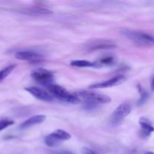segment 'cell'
<instances>
[{"label": "cell", "instance_id": "5bb4252c", "mask_svg": "<svg viewBox=\"0 0 154 154\" xmlns=\"http://www.w3.org/2000/svg\"><path fill=\"white\" fill-rule=\"evenodd\" d=\"M70 65L74 67L78 68H87V67H95L96 65L95 63H92V62L88 61V60H73L71 62Z\"/></svg>", "mask_w": 154, "mask_h": 154}, {"label": "cell", "instance_id": "ba28073f", "mask_svg": "<svg viewBox=\"0 0 154 154\" xmlns=\"http://www.w3.org/2000/svg\"><path fill=\"white\" fill-rule=\"evenodd\" d=\"M25 90L38 100L44 101V102H52L54 99L49 92L46 91L40 87L32 86V87H26Z\"/></svg>", "mask_w": 154, "mask_h": 154}, {"label": "cell", "instance_id": "4fadbf2b", "mask_svg": "<svg viewBox=\"0 0 154 154\" xmlns=\"http://www.w3.org/2000/svg\"><path fill=\"white\" fill-rule=\"evenodd\" d=\"M23 13L26 14L32 15V16H43V15L51 14L53 11L50 9L45 8L33 7L25 9L23 11Z\"/></svg>", "mask_w": 154, "mask_h": 154}, {"label": "cell", "instance_id": "d6986e66", "mask_svg": "<svg viewBox=\"0 0 154 154\" xmlns=\"http://www.w3.org/2000/svg\"><path fill=\"white\" fill-rule=\"evenodd\" d=\"M51 154H74L72 152L69 151V150H55V151L51 152Z\"/></svg>", "mask_w": 154, "mask_h": 154}, {"label": "cell", "instance_id": "2e32d148", "mask_svg": "<svg viewBox=\"0 0 154 154\" xmlns=\"http://www.w3.org/2000/svg\"><path fill=\"white\" fill-rule=\"evenodd\" d=\"M138 92H139L140 93V99L139 101H138V105H142V104H144V102H146V101L147 100V99H148V93H147V91H146L144 89V87H142V86H141L140 84H138Z\"/></svg>", "mask_w": 154, "mask_h": 154}, {"label": "cell", "instance_id": "6da1fadb", "mask_svg": "<svg viewBox=\"0 0 154 154\" xmlns=\"http://www.w3.org/2000/svg\"><path fill=\"white\" fill-rule=\"evenodd\" d=\"M75 95L79 99H84L87 108H94L99 105L109 103L111 100V98L107 95L89 90L78 92Z\"/></svg>", "mask_w": 154, "mask_h": 154}, {"label": "cell", "instance_id": "ac0fdd59", "mask_svg": "<svg viewBox=\"0 0 154 154\" xmlns=\"http://www.w3.org/2000/svg\"><path fill=\"white\" fill-rule=\"evenodd\" d=\"M114 62V59L113 57H104V58L101 59L99 60V64H96V66H99V65H103V66H109V65L113 64Z\"/></svg>", "mask_w": 154, "mask_h": 154}, {"label": "cell", "instance_id": "8fae6325", "mask_svg": "<svg viewBox=\"0 0 154 154\" xmlns=\"http://www.w3.org/2000/svg\"><path fill=\"white\" fill-rule=\"evenodd\" d=\"M46 119V116L43 115V114H38V115H35L33 117H30V118L27 119L24 122H23L20 125V129H27L29 127L35 126V125L40 124V123H43Z\"/></svg>", "mask_w": 154, "mask_h": 154}, {"label": "cell", "instance_id": "7c38bea8", "mask_svg": "<svg viewBox=\"0 0 154 154\" xmlns=\"http://www.w3.org/2000/svg\"><path fill=\"white\" fill-rule=\"evenodd\" d=\"M139 125L141 128V134L145 138L150 136V134L153 132L152 123L146 117H143L139 119Z\"/></svg>", "mask_w": 154, "mask_h": 154}, {"label": "cell", "instance_id": "52a82bcc", "mask_svg": "<svg viewBox=\"0 0 154 154\" xmlns=\"http://www.w3.org/2000/svg\"><path fill=\"white\" fill-rule=\"evenodd\" d=\"M117 45L113 41L108 39H96L87 44L86 48L88 51H96L99 50H106L115 48Z\"/></svg>", "mask_w": 154, "mask_h": 154}, {"label": "cell", "instance_id": "5b68a950", "mask_svg": "<svg viewBox=\"0 0 154 154\" xmlns=\"http://www.w3.org/2000/svg\"><path fill=\"white\" fill-rule=\"evenodd\" d=\"M72 135L63 129H57L47 135L45 138V143L48 147H54L59 145L62 141L71 139Z\"/></svg>", "mask_w": 154, "mask_h": 154}, {"label": "cell", "instance_id": "e0dca14e", "mask_svg": "<svg viewBox=\"0 0 154 154\" xmlns=\"http://www.w3.org/2000/svg\"><path fill=\"white\" fill-rule=\"evenodd\" d=\"M14 123V122L12 120H10V119L5 118L2 119V120H0V131L4 130L6 128L12 126Z\"/></svg>", "mask_w": 154, "mask_h": 154}, {"label": "cell", "instance_id": "8992f818", "mask_svg": "<svg viewBox=\"0 0 154 154\" xmlns=\"http://www.w3.org/2000/svg\"><path fill=\"white\" fill-rule=\"evenodd\" d=\"M132 111V107L129 103L123 102L120 104L113 112L111 123L112 125L120 124Z\"/></svg>", "mask_w": 154, "mask_h": 154}, {"label": "cell", "instance_id": "9a60e30c", "mask_svg": "<svg viewBox=\"0 0 154 154\" xmlns=\"http://www.w3.org/2000/svg\"><path fill=\"white\" fill-rule=\"evenodd\" d=\"M16 66H17L15 64H11L8 66L7 67H5V69H2V70L0 71V82H1L2 81H3L5 78H7V77L13 72V70L16 68Z\"/></svg>", "mask_w": 154, "mask_h": 154}, {"label": "cell", "instance_id": "9c48e42d", "mask_svg": "<svg viewBox=\"0 0 154 154\" xmlns=\"http://www.w3.org/2000/svg\"><path fill=\"white\" fill-rule=\"evenodd\" d=\"M15 57L17 60H24V61H29L30 63H40L43 61V56L38 53L33 52L30 51H19L15 54Z\"/></svg>", "mask_w": 154, "mask_h": 154}, {"label": "cell", "instance_id": "30bf717a", "mask_svg": "<svg viewBox=\"0 0 154 154\" xmlns=\"http://www.w3.org/2000/svg\"><path fill=\"white\" fill-rule=\"evenodd\" d=\"M125 81V77L123 75H117L112 78H110L108 81H102L100 83H96L93 84L89 87L90 89H103L108 88V87H112L114 86L119 85L122 84Z\"/></svg>", "mask_w": 154, "mask_h": 154}, {"label": "cell", "instance_id": "7a4b0ae2", "mask_svg": "<svg viewBox=\"0 0 154 154\" xmlns=\"http://www.w3.org/2000/svg\"><path fill=\"white\" fill-rule=\"evenodd\" d=\"M122 34L138 46L150 47L153 45V36L148 33L135 30L126 29L122 31Z\"/></svg>", "mask_w": 154, "mask_h": 154}, {"label": "cell", "instance_id": "ffe728a7", "mask_svg": "<svg viewBox=\"0 0 154 154\" xmlns=\"http://www.w3.org/2000/svg\"><path fill=\"white\" fill-rule=\"evenodd\" d=\"M82 153L83 154H96L95 152H93V150H90V149L87 148V147H84L82 150Z\"/></svg>", "mask_w": 154, "mask_h": 154}, {"label": "cell", "instance_id": "3957f363", "mask_svg": "<svg viewBox=\"0 0 154 154\" xmlns=\"http://www.w3.org/2000/svg\"><path fill=\"white\" fill-rule=\"evenodd\" d=\"M48 89L50 90V93L53 97L57 98L63 102L71 104H77L80 102V99L75 94L70 93L61 86L53 84L50 85Z\"/></svg>", "mask_w": 154, "mask_h": 154}, {"label": "cell", "instance_id": "277c9868", "mask_svg": "<svg viewBox=\"0 0 154 154\" xmlns=\"http://www.w3.org/2000/svg\"><path fill=\"white\" fill-rule=\"evenodd\" d=\"M31 76L36 82L48 88L50 85L54 84V75L51 71L43 68H38L33 70L31 73Z\"/></svg>", "mask_w": 154, "mask_h": 154}]
</instances>
